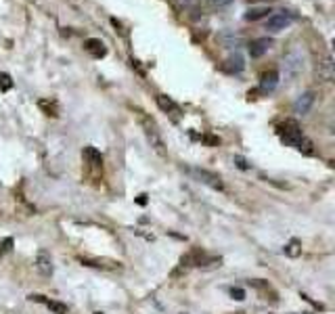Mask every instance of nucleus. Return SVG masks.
<instances>
[{
    "label": "nucleus",
    "instance_id": "obj_1",
    "mask_svg": "<svg viewBox=\"0 0 335 314\" xmlns=\"http://www.w3.org/2000/svg\"><path fill=\"white\" fill-rule=\"evenodd\" d=\"M277 134L281 136V140H283L285 145L298 149L300 153H304V155H312V153H315V149H312L315 145H312L310 140L304 136V132H302V128L298 126V122L285 120L283 124L277 126Z\"/></svg>",
    "mask_w": 335,
    "mask_h": 314
},
{
    "label": "nucleus",
    "instance_id": "obj_2",
    "mask_svg": "<svg viewBox=\"0 0 335 314\" xmlns=\"http://www.w3.org/2000/svg\"><path fill=\"white\" fill-rule=\"evenodd\" d=\"M136 115H138V122H140V126H143V130H145V134H147V138H149L151 147L155 149V153L161 155V157H166V147H164V140H161V136H159L157 124L151 120L149 115H145V111H140V109H136Z\"/></svg>",
    "mask_w": 335,
    "mask_h": 314
},
{
    "label": "nucleus",
    "instance_id": "obj_3",
    "mask_svg": "<svg viewBox=\"0 0 335 314\" xmlns=\"http://www.w3.org/2000/svg\"><path fill=\"white\" fill-rule=\"evenodd\" d=\"M302 69H304V55L294 48L291 52H287L285 59H283V71H285V78L287 80H294L298 78V75L302 73Z\"/></svg>",
    "mask_w": 335,
    "mask_h": 314
},
{
    "label": "nucleus",
    "instance_id": "obj_4",
    "mask_svg": "<svg viewBox=\"0 0 335 314\" xmlns=\"http://www.w3.org/2000/svg\"><path fill=\"white\" fill-rule=\"evenodd\" d=\"M296 21V15L291 13V10H281V13H275V15H270L268 21H266V29L268 31H283L287 29L291 23Z\"/></svg>",
    "mask_w": 335,
    "mask_h": 314
},
{
    "label": "nucleus",
    "instance_id": "obj_5",
    "mask_svg": "<svg viewBox=\"0 0 335 314\" xmlns=\"http://www.w3.org/2000/svg\"><path fill=\"white\" fill-rule=\"evenodd\" d=\"M315 101H317V94L312 92V90H308V92H304V94H300L298 99H296V103H294V111L300 113V115H306V113L312 109Z\"/></svg>",
    "mask_w": 335,
    "mask_h": 314
},
{
    "label": "nucleus",
    "instance_id": "obj_6",
    "mask_svg": "<svg viewBox=\"0 0 335 314\" xmlns=\"http://www.w3.org/2000/svg\"><path fill=\"white\" fill-rule=\"evenodd\" d=\"M193 174H195L203 185H208V187H212V189H218V191H222V180H220V176L218 174H214V172H208V170H193Z\"/></svg>",
    "mask_w": 335,
    "mask_h": 314
},
{
    "label": "nucleus",
    "instance_id": "obj_7",
    "mask_svg": "<svg viewBox=\"0 0 335 314\" xmlns=\"http://www.w3.org/2000/svg\"><path fill=\"white\" fill-rule=\"evenodd\" d=\"M270 46H273V40H270V38H258V40H254L252 44H250L252 59H260L262 55H266Z\"/></svg>",
    "mask_w": 335,
    "mask_h": 314
},
{
    "label": "nucleus",
    "instance_id": "obj_8",
    "mask_svg": "<svg viewBox=\"0 0 335 314\" xmlns=\"http://www.w3.org/2000/svg\"><path fill=\"white\" fill-rule=\"evenodd\" d=\"M36 268H38V273L44 275V277L52 275V260H50L48 252H44V250L38 252V256H36Z\"/></svg>",
    "mask_w": 335,
    "mask_h": 314
},
{
    "label": "nucleus",
    "instance_id": "obj_9",
    "mask_svg": "<svg viewBox=\"0 0 335 314\" xmlns=\"http://www.w3.org/2000/svg\"><path fill=\"white\" fill-rule=\"evenodd\" d=\"M279 86V71H266L262 73L260 78V90L266 94V92H273L275 88Z\"/></svg>",
    "mask_w": 335,
    "mask_h": 314
},
{
    "label": "nucleus",
    "instance_id": "obj_10",
    "mask_svg": "<svg viewBox=\"0 0 335 314\" xmlns=\"http://www.w3.org/2000/svg\"><path fill=\"white\" fill-rule=\"evenodd\" d=\"M84 48H86V52H90L94 59L105 57V52H107L105 44H103L101 40H96V38H88V40H86V42H84Z\"/></svg>",
    "mask_w": 335,
    "mask_h": 314
},
{
    "label": "nucleus",
    "instance_id": "obj_11",
    "mask_svg": "<svg viewBox=\"0 0 335 314\" xmlns=\"http://www.w3.org/2000/svg\"><path fill=\"white\" fill-rule=\"evenodd\" d=\"M317 75H319V80H323V82H331L333 80V59L331 57H325L323 63H319Z\"/></svg>",
    "mask_w": 335,
    "mask_h": 314
},
{
    "label": "nucleus",
    "instance_id": "obj_12",
    "mask_svg": "<svg viewBox=\"0 0 335 314\" xmlns=\"http://www.w3.org/2000/svg\"><path fill=\"white\" fill-rule=\"evenodd\" d=\"M80 262L86 266H94V268H107V270H115L120 262H109V260H96V258H80Z\"/></svg>",
    "mask_w": 335,
    "mask_h": 314
},
{
    "label": "nucleus",
    "instance_id": "obj_13",
    "mask_svg": "<svg viewBox=\"0 0 335 314\" xmlns=\"http://www.w3.org/2000/svg\"><path fill=\"white\" fill-rule=\"evenodd\" d=\"M84 159L88 161V164L92 166H103V155H101V151L96 149V147H84Z\"/></svg>",
    "mask_w": 335,
    "mask_h": 314
},
{
    "label": "nucleus",
    "instance_id": "obj_14",
    "mask_svg": "<svg viewBox=\"0 0 335 314\" xmlns=\"http://www.w3.org/2000/svg\"><path fill=\"white\" fill-rule=\"evenodd\" d=\"M155 101H157V105H159L161 111H166V113H178V105L172 101V99H168L166 94H157Z\"/></svg>",
    "mask_w": 335,
    "mask_h": 314
},
{
    "label": "nucleus",
    "instance_id": "obj_15",
    "mask_svg": "<svg viewBox=\"0 0 335 314\" xmlns=\"http://www.w3.org/2000/svg\"><path fill=\"white\" fill-rule=\"evenodd\" d=\"M31 300H36V302H44V304L55 312V314H67V306L65 304H61V302H52V300H44V296H29Z\"/></svg>",
    "mask_w": 335,
    "mask_h": 314
},
{
    "label": "nucleus",
    "instance_id": "obj_16",
    "mask_svg": "<svg viewBox=\"0 0 335 314\" xmlns=\"http://www.w3.org/2000/svg\"><path fill=\"white\" fill-rule=\"evenodd\" d=\"M268 13H270L268 6H254V8H250V10L245 13V19H247V21H258V19L268 17Z\"/></svg>",
    "mask_w": 335,
    "mask_h": 314
},
{
    "label": "nucleus",
    "instance_id": "obj_17",
    "mask_svg": "<svg viewBox=\"0 0 335 314\" xmlns=\"http://www.w3.org/2000/svg\"><path fill=\"white\" fill-rule=\"evenodd\" d=\"M289 258H298L300 254H302V245H300V241L298 239H291L287 245H285V250H283Z\"/></svg>",
    "mask_w": 335,
    "mask_h": 314
},
{
    "label": "nucleus",
    "instance_id": "obj_18",
    "mask_svg": "<svg viewBox=\"0 0 335 314\" xmlns=\"http://www.w3.org/2000/svg\"><path fill=\"white\" fill-rule=\"evenodd\" d=\"M224 69H229V71H241V69H243V59H241L239 55H237V57H231L229 61H226Z\"/></svg>",
    "mask_w": 335,
    "mask_h": 314
},
{
    "label": "nucleus",
    "instance_id": "obj_19",
    "mask_svg": "<svg viewBox=\"0 0 335 314\" xmlns=\"http://www.w3.org/2000/svg\"><path fill=\"white\" fill-rule=\"evenodd\" d=\"M10 86H13V82H10V75H8V73H0V88L8 90Z\"/></svg>",
    "mask_w": 335,
    "mask_h": 314
},
{
    "label": "nucleus",
    "instance_id": "obj_20",
    "mask_svg": "<svg viewBox=\"0 0 335 314\" xmlns=\"http://www.w3.org/2000/svg\"><path fill=\"white\" fill-rule=\"evenodd\" d=\"M231 298L237 300V302H243V300H245V291L239 289V287H233V289H231Z\"/></svg>",
    "mask_w": 335,
    "mask_h": 314
},
{
    "label": "nucleus",
    "instance_id": "obj_21",
    "mask_svg": "<svg viewBox=\"0 0 335 314\" xmlns=\"http://www.w3.org/2000/svg\"><path fill=\"white\" fill-rule=\"evenodd\" d=\"M235 164H237V168H241V170H250L252 166L247 164V159H243L241 155H235Z\"/></svg>",
    "mask_w": 335,
    "mask_h": 314
},
{
    "label": "nucleus",
    "instance_id": "obj_22",
    "mask_svg": "<svg viewBox=\"0 0 335 314\" xmlns=\"http://www.w3.org/2000/svg\"><path fill=\"white\" fill-rule=\"evenodd\" d=\"M210 2H212L214 6H226V4H231L233 0H210Z\"/></svg>",
    "mask_w": 335,
    "mask_h": 314
},
{
    "label": "nucleus",
    "instance_id": "obj_23",
    "mask_svg": "<svg viewBox=\"0 0 335 314\" xmlns=\"http://www.w3.org/2000/svg\"><path fill=\"white\" fill-rule=\"evenodd\" d=\"M138 203H140V205H145V203H147V199H145V195H140V197H138Z\"/></svg>",
    "mask_w": 335,
    "mask_h": 314
},
{
    "label": "nucleus",
    "instance_id": "obj_24",
    "mask_svg": "<svg viewBox=\"0 0 335 314\" xmlns=\"http://www.w3.org/2000/svg\"><path fill=\"white\" fill-rule=\"evenodd\" d=\"M250 2H273V0H250Z\"/></svg>",
    "mask_w": 335,
    "mask_h": 314
},
{
    "label": "nucleus",
    "instance_id": "obj_25",
    "mask_svg": "<svg viewBox=\"0 0 335 314\" xmlns=\"http://www.w3.org/2000/svg\"><path fill=\"white\" fill-rule=\"evenodd\" d=\"M94 314H101V312H94Z\"/></svg>",
    "mask_w": 335,
    "mask_h": 314
}]
</instances>
